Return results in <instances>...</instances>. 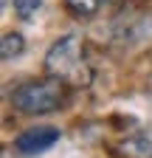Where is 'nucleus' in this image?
<instances>
[{
	"label": "nucleus",
	"instance_id": "7ed1b4c3",
	"mask_svg": "<svg viewBox=\"0 0 152 158\" xmlns=\"http://www.w3.org/2000/svg\"><path fill=\"white\" fill-rule=\"evenodd\" d=\"M56 141H59V130L56 127H28L26 133H20L14 138V150L17 152H23V155H37V152H45L51 150Z\"/></svg>",
	"mask_w": 152,
	"mask_h": 158
},
{
	"label": "nucleus",
	"instance_id": "f257e3e1",
	"mask_svg": "<svg viewBox=\"0 0 152 158\" xmlns=\"http://www.w3.org/2000/svg\"><path fill=\"white\" fill-rule=\"evenodd\" d=\"M68 99V82L59 76H48L40 82H23L11 90V105L26 116H42L54 113L65 105Z\"/></svg>",
	"mask_w": 152,
	"mask_h": 158
},
{
	"label": "nucleus",
	"instance_id": "20e7f679",
	"mask_svg": "<svg viewBox=\"0 0 152 158\" xmlns=\"http://www.w3.org/2000/svg\"><path fill=\"white\" fill-rule=\"evenodd\" d=\"M23 51H26V40H23V34H17V31L3 34V40H0V56H3L6 62L17 59Z\"/></svg>",
	"mask_w": 152,
	"mask_h": 158
},
{
	"label": "nucleus",
	"instance_id": "f03ea898",
	"mask_svg": "<svg viewBox=\"0 0 152 158\" xmlns=\"http://www.w3.org/2000/svg\"><path fill=\"white\" fill-rule=\"evenodd\" d=\"M45 71L48 76H59L70 85L85 82V59H82V45L73 34L62 37L48 54H45Z\"/></svg>",
	"mask_w": 152,
	"mask_h": 158
},
{
	"label": "nucleus",
	"instance_id": "39448f33",
	"mask_svg": "<svg viewBox=\"0 0 152 158\" xmlns=\"http://www.w3.org/2000/svg\"><path fill=\"white\" fill-rule=\"evenodd\" d=\"M104 3L107 0H65V6L73 17H93V14H99Z\"/></svg>",
	"mask_w": 152,
	"mask_h": 158
},
{
	"label": "nucleus",
	"instance_id": "423d86ee",
	"mask_svg": "<svg viewBox=\"0 0 152 158\" xmlns=\"http://www.w3.org/2000/svg\"><path fill=\"white\" fill-rule=\"evenodd\" d=\"M40 6H42V0H14V11L23 20H31L37 11H40Z\"/></svg>",
	"mask_w": 152,
	"mask_h": 158
}]
</instances>
